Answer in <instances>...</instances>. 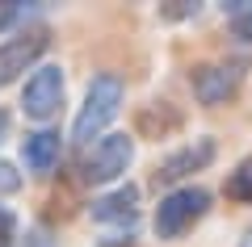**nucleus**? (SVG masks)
Masks as SVG:
<instances>
[{
	"label": "nucleus",
	"instance_id": "obj_15",
	"mask_svg": "<svg viewBox=\"0 0 252 247\" xmlns=\"http://www.w3.org/2000/svg\"><path fill=\"white\" fill-rule=\"evenodd\" d=\"M13 247H55V239L46 235L42 226H30L26 235H17V239H13Z\"/></svg>",
	"mask_w": 252,
	"mask_h": 247
},
{
	"label": "nucleus",
	"instance_id": "obj_14",
	"mask_svg": "<svg viewBox=\"0 0 252 247\" xmlns=\"http://www.w3.org/2000/svg\"><path fill=\"white\" fill-rule=\"evenodd\" d=\"M21 189V172L13 168V164H4V159H0V197H13Z\"/></svg>",
	"mask_w": 252,
	"mask_h": 247
},
{
	"label": "nucleus",
	"instance_id": "obj_3",
	"mask_svg": "<svg viewBox=\"0 0 252 247\" xmlns=\"http://www.w3.org/2000/svg\"><path fill=\"white\" fill-rule=\"evenodd\" d=\"M135 164V138L130 134H101L97 142L80 151V180L84 185H109V180L126 176V168Z\"/></svg>",
	"mask_w": 252,
	"mask_h": 247
},
{
	"label": "nucleus",
	"instance_id": "obj_1",
	"mask_svg": "<svg viewBox=\"0 0 252 247\" xmlns=\"http://www.w3.org/2000/svg\"><path fill=\"white\" fill-rule=\"evenodd\" d=\"M122 101H126L122 76H114V71L93 76L89 92H84V105H80V113H76V122H72V142H76V147L84 151L89 142H97L101 134H105V126L118 117Z\"/></svg>",
	"mask_w": 252,
	"mask_h": 247
},
{
	"label": "nucleus",
	"instance_id": "obj_11",
	"mask_svg": "<svg viewBox=\"0 0 252 247\" xmlns=\"http://www.w3.org/2000/svg\"><path fill=\"white\" fill-rule=\"evenodd\" d=\"M223 13H227L231 34L240 38V42H252V0H227Z\"/></svg>",
	"mask_w": 252,
	"mask_h": 247
},
{
	"label": "nucleus",
	"instance_id": "obj_9",
	"mask_svg": "<svg viewBox=\"0 0 252 247\" xmlns=\"http://www.w3.org/2000/svg\"><path fill=\"white\" fill-rule=\"evenodd\" d=\"M63 155V134L59 130H34L21 138V159H26V168L34 176H46V172L59 164Z\"/></svg>",
	"mask_w": 252,
	"mask_h": 247
},
{
	"label": "nucleus",
	"instance_id": "obj_10",
	"mask_svg": "<svg viewBox=\"0 0 252 247\" xmlns=\"http://www.w3.org/2000/svg\"><path fill=\"white\" fill-rule=\"evenodd\" d=\"M227 201H240V205H252V155L240 159L231 172H227V185H223Z\"/></svg>",
	"mask_w": 252,
	"mask_h": 247
},
{
	"label": "nucleus",
	"instance_id": "obj_13",
	"mask_svg": "<svg viewBox=\"0 0 252 247\" xmlns=\"http://www.w3.org/2000/svg\"><path fill=\"white\" fill-rule=\"evenodd\" d=\"M13 239H17V214L0 205V247H13Z\"/></svg>",
	"mask_w": 252,
	"mask_h": 247
},
{
	"label": "nucleus",
	"instance_id": "obj_7",
	"mask_svg": "<svg viewBox=\"0 0 252 247\" xmlns=\"http://www.w3.org/2000/svg\"><path fill=\"white\" fill-rule=\"evenodd\" d=\"M215 155H219L215 138H193V142H185V147L172 151L168 159H160V168H156V176H152L156 189H160V185H181L185 176L210 168V164H215Z\"/></svg>",
	"mask_w": 252,
	"mask_h": 247
},
{
	"label": "nucleus",
	"instance_id": "obj_16",
	"mask_svg": "<svg viewBox=\"0 0 252 247\" xmlns=\"http://www.w3.org/2000/svg\"><path fill=\"white\" fill-rule=\"evenodd\" d=\"M198 13V4H189V0H172V4H164L160 9V17L164 21H177V17H193Z\"/></svg>",
	"mask_w": 252,
	"mask_h": 247
},
{
	"label": "nucleus",
	"instance_id": "obj_6",
	"mask_svg": "<svg viewBox=\"0 0 252 247\" xmlns=\"http://www.w3.org/2000/svg\"><path fill=\"white\" fill-rule=\"evenodd\" d=\"M46 46H51V34H46V26H30V29H21L17 38L0 42V88H9V84L21 76V71L34 67V63L42 59Z\"/></svg>",
	"mask_w": 252,
	"mask_h": 247
},
{
	"label": "nucleus",
	"instance_id": "obj_17",
	"mask_svg": "<svg viewBox=\"0 0 252 247\" xmlns=\"http://www.w3.org/2000/svg\"><path fill=\"white\" fill-rule=\"evenodd\" d=\"M9 126H13V113H9V109H4V105H0V142L9 138Z\"/></svg>",
	"mask_w": 252,
	"mask_h": 247
},
{
	"label": "nucleus",
	"instance_id": "obj_4",
	"mask_svg": "<svg viewBox=\"0 0 252 247\" xmlns=\"http://www.w3.org/2000/svg\"><path fill=\"white\" fill-rule=\"evenodd\" d=\"M244 71H248V63H244V59L202 63V67H193L189 84H193V97H198V105L219 109V105H227V101H235V92H240V84H244Z\"/></svg>",
	"mask_w": 252,
	"mask_h": 247
},
{
	"label": "nucleus",
	"instance_id": "obj_5",
	"mask_svg": "<svg viewBox=\"0 0 252 247\" xmlns=\"http://www.w3.org/2000/svg\"><path fill=\"white\" fill-rule=\"evenodd\" d=\"M63 92H67V80H63V67L55 63H42L34 67V76L26 80V92H21V109L34 122H51L63 109Z\"/></svg>",
	"mask_w": 252,
	"mask_h": 247
},
{
	"label": "nucleus",
	"instance_id": "obj_18",
	"mask_svg": "<svg viewBox=\"0 0 252 247\" xmlns=\"http://www.w3.org/2000/svg\"><path fill=\"white\" fill-rule=\"evenodd\" d=\"M240 247H252V226L244 230V239H240Z\"/></svg>",
	"mask_w": 252,
	"mask_h": 247
},
{
	"label": "nucleus",
	"instance_id": "obj_12",
	"mask_svg": "<svg viewBox=\"0 0 252 247\" xmlns=\"http://www.w3.org/2000/svg\"><path fill=\"white\" fill-rule=\"evenodd\" d=\"M26 13H30V9L21 4V0H0V34H4V29H13Z\"/></svg>",
	"mask_w": 252,
	"mask_h": 247
},
{
	"label": "nucleus",
	"instance_id": "obj_19",
	"mask_svg": "<svg viewBox=\"0 0 252 247\" xmlns=\"http://www.w3.org/2000/svg\"><path fill=\"white\" fill-rule=\"evenodd\" d=\"M109 247H130V243H109Z\"/></svg>",
	"mask_w": 252,
	"mask_h": 247
},
{
	"label": "nucleus",
	"instance_id": "obj_2",
	"mask_svg": "<svg viewBox=\"0 0 252 247\" xmlns=\"http://www.w3.org/2000/svg\"><path fill=\"white\" fill-rule=\"evenodd\" d=\"M210 214V193L202 185H181L172 189V193L160 197V205H156V239H164V243H172V239L189 235V230L198 226L202 218Z\"/></svg>",
	"mask_w": 252,
	"mask_h": 247
},
{
	"label": "nucleus",
	"instance_id": "obj_8",
	"mask_svg": "<svg viewBox=\"0 0 252 247\" xmlns=\"http://www.w3.org/2000/svg\"><path fill=\"white\" fill-rule=\"evenodd\" d=\"M93 222L101 226H114V230H135L139 226V185H118L114 193L97 197L89 205Z\"/></svg>",
	"mask_w": 252,
	"mask_h": 247
}]
</instances>
